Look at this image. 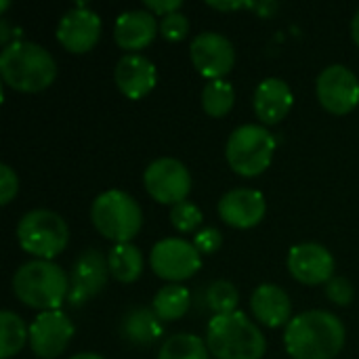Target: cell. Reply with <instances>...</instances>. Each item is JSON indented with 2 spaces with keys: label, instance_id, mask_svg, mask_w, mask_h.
I'll use <instances>...</instances> for the list:
<instances>
[{
  "label": "cell",
  "instance_id": "22",
  "mask_svg": "<svg viewBox=\"0 0 359 359\" xmlns=\"http://www.w3.org/2000/svg\"><path fill=\"white\" fill-rule=\"evenodd\" d=\"M107 265H109V276L114 280L122 284H133L143 273V255L130 242L116 244L107 255Z\"/></svg>",
  "mask_w": 359,
  "mask_h": 359
},
{
  "label": "cell",
  "instance_id": "2",
  "mask_svg": "<svg viewBox=\"0 0 359 359\" xmlns=\"http://www.w3.org/2000/svg\"><path fill=\"white\" fill-rule=\"evenodd\" d=\"M0 76L13 90L40 93L55 82L57 65L44 46L15 40L8 42L0 55Z\"/></svg>",
  "mask_w": 359,
  "mask_h": 359
},
{
  "label": "cell",
  "instance_id": "5",
  "mask_svg": "<svg viewBox=\"0 0 359 359\" xmlns=\"http://www.w3.org/2000/svg\"><path fill=\"white\" fill-rule=\"evenodd\" d=\"M93 225L101 236L116 244L130 242L143 227V210L133 196L120 189L103 191L90 206Z\"/></svg>",
  "mask_w": 359,
  "mask_h": 359
},
{
  "label": "cell",
  "instance_id": "3",
  "mask_svg": "<svg viewBox=\"0 0 359 359\" xmlns=\"http://www.w3.org/2000/svg\"><path fill=\"white\" fill-rule=\"evenodd\" d=\"M206 347L217 359H261L267 343L259 326L246 313L215 316L206 328Z\"/></svg>",
  "mask_w": 359,
  "mask_h": 359
},
{
  "label": "cell",
  "instance_id": "8",
  "mask_svg": "<svg viewBox=\"0 0 359 359\" xmlns=\"http://www.w3.org/2000/svg\"><path fill=\"white\" fill-rule=\"evenodd\" d=\"M149 263L158 278L170 284H179L198 273L202 265V255L198 252L194 242L181 238H166L151 248Z\"/></svg>",
  "mask_w": 359,
  "mask_h": 359
},
{
  "label": "cell",
  "instance_id": "10",
  "mask_svg": "<svg viewBox=\"0 0 359 359\" xmlns=\"http://www.w3.org/2000/svg\"><path fill=\"white\" fill-rule=\"evenodd\" d=\"M318 99L322 107L334 116L353 111L359 103L358 76L345 65H330L318 76Z\"/></svg>",
  "mask_w": 359,
  "mask_h": 359
},
{
  "label": "cell",
  "instance_id": "21",
  "mask_svg": "<svg viewBox=\"0 0 359 359\" xmlns=\"http://www.w3.org/2000/svg\"><path fill=\"white\" fill-rule=\"evenodd\" d=\"M162 332V320L154 313V309L147 307L128 309L120 320V337L137 347L154 345L156 341H160Z\"/></svg>",
  "mask_w": 359,
  "mask_h": 359
},
{
  "label": "cell",
  "instance_id": "6",
  "mask_svg": "<svg viewBox=\"0 0 359 359\" xmlns=\"http://www.w3.org/2000/svg\"><path fill=\"white\" fill-rule=\"evenodd\" d=\"M276 137L261 124L238 126L225 147L227 162L240 177H259L265 172L273 160Z\"/></svg>",
  "mask_w": 359,
  "mask_h": 359
},
{
  "label": "cell",
  "instance_id": "24",
  "mask_svg": "<svg viewBox=\"0 0 359 359\" xmlns=\"http://www.w3.org/2000/svg\"><path fill=\"white\" fill-rule=\"evenodd\" d=\"M29 341V328H25L23 320L4 309L0 313V359L15 358L25 343Z\"/></svg>",
  "mask_w": 359,
  "mask_h": 359
},
{
  "label": "cell",
  "instance_id": "27",
  "mask_svg": "<svg viewBox=\"0 0 359 359\" xmlns=\"http://www.w3.org/2000/svg\"><path fill=\"white\" fill-rule=\"evenodd\" d=\"M240 294L236 286L227 280H217L204 290V303L215 316H227L238 311Z\"/></svg>",
  "mask_w": 359,
  "mask_h": 359
},
{
  "label": "cell",
  "instance_id": "30",
  "mask_svg": "<svg viewBox=\"0 0 359 359\" xmlns=\"http://www.w3.org/2000/svg\"><path fill=\"white\" fill-rule=\"evenodd\" d=\"M326 294L334 305L345 307V305H349L353 301V286H351V282L347 278L337 276L326 284Z\"/></svg>",
  "mask_w": 359,
  "mask_h": 359
},
{
  "label": "cell",
  "instance_id": "28",
  "mask_svg": "<svg viewBox=\"0 0 359 359\" xmlns=\"http://www.w3.org/2000/svg\"><path fill=\"white\" fill-rule=\"evenodd\" d=\"M202 221H204L202 210L196 204L187 202V200L175 204L172 210H170V223L181 233H198Z\"/></svg>",
  "mask_w": 359,
  "mask_h": 359
},
{
  "label": "cell",
  "instance_id": "18",
  "mask_svg": "<svg viewBox=\"0 0 359 359\" xmlns=\"http://www.w3.org/2000/svg\"><path fill=\"white\" fill-rule=\"evenodd\" d=\"M292 103H294V97H292V90L290 86L280 80V78H265L257 90H255V97H252V107H255V114L257 118L267 124V126H273V124H280L292 109Z\"/></svg>",
  "mask_w": 359,
  "mask_h": 359
},
{
  "label": "cell",
  "instance_id": "9",
  "mask_svg": "<svg viewBox=\"0 0 359 359\" xmlns=\"http://www.w3.org/2000/svg\"><path fill=\"white\" fill-rule=\"evenodd\" d=\"M143 183L147 194L158 204H179L191 191V175L183 162L177 158H160L154 160L143 175Z\"/></svg>",
  "mask_w": 359,
  "mask_h": 359
},
{
  "label": "cell",
  "instance_id": "25",
  "mask_svg": "<svg viewBox=\"0 0 359 359\" xmlns=\"http://www.w3.org/2000/svg\"><path fill=\"white\" fill-rule=\"evenodd\" d=\"M158 359H210L206 341L196 334H172L162 343Z\"/></svg>",
  "mask_w": 359,
  "mask_h": 359
},
{
  "label": "cell",
  "instance_id": "15",
  "mask_svg": "<svg viewBox=\"0 0 359 359\" xmlns=\"http://www.w3.org/2000/svg\"><path fill=\"white\" fill-rule=\"evenodd\" d=\"M101 36V17L86 6H76L67 11L57 25L59 44L76 55L95 48Z\"/></svg>",
  "mask_w": 359,
  "mask_h": 359
},
{
  "label": "cell",
  "instance_id": "29",
  "mask_svg": "<svg viewBox=\"0 0 359 359\" xmlns=\"http://www.w3.org/2000/svg\"><path fill=\"white\" fill-rule=\"evenodd\" d=\"M187 32H189V21H187V17L181 15V13L166 15V17H162V21H160V34H162V38L168 40V42H179V40H183V38L187 36Z\"/></svg>",
  "mask_w": 359,
  "mask_h": 359
},
{
  "label": "cell",
  "instance_id": "1",
  "mask_svg": "<svg viewBox=\"0 0 359 359\" xmlns=\"http://www.w3.org/2000/svg\"><path fill=\"white\" fill-rule=\"evenodd\" d=\"M345 326L330 311L313 309L290 320L284 345L292 359H334L345 347Z\"/></svg>",
  "mask_w": 359,
  "mask_h": 359
},
{
  "label": "cell",
  "instance_id": "4",
  "mask_svg": "<svg viewBox=\"0 0 359 359\" xmlns=\"http://www.w3.org/2000/svg\"><path fill=\"white\" fill-rule=\"evenodd\" d=\"M15 297L38 311H57L69 294L65 271L53 261H29L13 276Z\"/></svg>",
  "mask_w": 359,
  "mask_h": 359
},
{
  "label": "cell",
  "instance_id": "36",
  "mask_svg": "<svg viewBox=\"0 0 359 359\" xmlns=\"http://www.w3.org/2000/svg\"><path fill=\"white\" fill-rule=\"evenodd\" d=\"M351 36H353V42L359 46V11L355 13L353 21H351Z\"/></svg>",
  "mask_w": 359,
  "mask_h": 359
},
{
  "label": "cell",
  "instance_id": "17",
  "mask_svg": "<svg viewBox=\"0 0 359 359\" xmlns=\"http://www.w3.org/2000/svg\"><path fill=\"white\" fill-rule=\"evenodd\" d=\"M114 80L124 97L137 101V99H143L147 93H151V88L156 86L158 74H156V65L147 57L139 53H128L116 63Z\"/></svg>",
  "mask_w": 359,
  "mask_h": 359
},
{
  "label": "cell",
  "instance_id": "11",
  "mask_svg": "<svg viewBox=\"0 0 359 359\" xmlns=\"http://www.w3.org/2000/svg\"><path fill=\"white\" fill-rule=\"evenodd\" d=\"M194 67L208 80H223L236 63V50L229 38L217 32H202L189 44Z\"/></svg>",
  "mask_w": 359,
  "mask_h": 359
},
{
  "label": "cell",
  "instance_id": "32",
  "mask_svg": "<svg viewBox=\"0 0 359 359\" xmlns=\"http://www.w3.org/2000/svg\"><path fill=\"white\" fill-rule=\"evenodd\" d=\"M221 231L215 227H204L194 236V246L198 248L200 255H212L221 248Z\"/></svg>",
  "mask_w": 359,
  "mask_h": 359
},
{
  "label": "cell",
  "instance_id": "12",
  "mask_svg": "<svg viewBox=\"0 0 359 359\" xmlns=\"http://www.w3.org/2000/svg\"><path fill=\"white\" fill-rule=\"evenodd\" d=\"M107 278H109L107 259L99 250H95V248L84 250L76 259V263L72 267V273H69L67 303L72 307H80L86 301L95 299L105 288Z\"/></svg>",
  "mask_w": 359,
  "mask_h": 359
},
{
  "label": "cell",
  "instance_id": "7",
  "mask_svg": "<svg viewBox=\"0 0 359 359\" xmlns=\"http://www.w3.org/2000/svg\"><path fill=\"white\" fill-rule=\"evenodd\" d=\"M17 240L27 255H34L42 261H53L65 250L69 242V229L57 212L36 208L21 217L17 225Z\"/></svg>",
  "mask_w": 359,
  "mask_h": 359
},
{
  "label": "cell",
  "instance_id": "23",
  "mask_svg": "<svg viewBox=\"0 0 359 359\" xmlns=\"http://www.w3.org/2000/svg\"><path fill=\"white\" fill-rule=\"evenodd\" d=\"M189 303H191V299H189V290L185 286L166 284L156 292V297L151 301V309L162 322H177L187 313Z\"/></svg>",
  "mask_w": 359,
  "mask_h": 359
},
{
  "label": "cell",
  "instance_id": "26",
  "mask_svg": "<svg viewBox=\"0 0 359 359\" xmlns=\"http://www.w3.org/2000/svg\"><path fill=\"white\" fill-rule=\"evenodd\" d=\"M236 90L227 80H208L202 88V107L210 118H223L231 111Z\"/></svg>",
  "mask_w": 359,
  "mask_h": 359
},
{
  "label": "cell",
  "instance_id": "33",
  "mask_svg": "<svg viewBox=\"0 0 359 359\" xmlns=\"http://www.w3.org/2000/svg\"><path fill=\"white\" fill-rule=\"evenodd\" d=\"M145 6L149 13L154 15H172V13H179L181 8V0H145Z\"/></svg>",
  "mask_w": 359,
  "mask_h": 359
},
{
  "label": "cell",
  "instance_id": "31",
  "mask_svg": "<svg viewBox=\"0 0 359 359\" xmlns=\"http://www.w3.org/2000/svg\"><path fill=\"white\" fill-rule=\"evenodd\" d=\"M17 191H19L17 172L8 164H2L0 166V204L2 206L11 204V200L17 196Z\"/></svg>",
  "mask_w": 359,
  "mask_h": 359
},
{
  "label": "cell",
  "instance_id": "13",
  "mask_svg": "<svg viewBox=\"0 0 359 359\" xmlns=\"http://www.w3.org/2000/svg\"><path fill=\"white\" fill-rule=\"evenodd\" d=\"M74 337V324L63 311H44L29 326V347L40 359L59 358Z\"/></svg>",
  "mask_w": 359,
  "mask_h": 359
},
{
  "label": "cell",
  "instance_id": "14",
  "mask_svg": "<svg viewBox=\"0 0 359 359\" xmlns=\"http://www.w3.org/2000/svg\"><path fill=\"white\" fill-rule=\"evenodd\" d=\"M288 271L305 286L328 284L334 278V259L330 250L316 242H303L288 252Z\"/></svg>",
  "mask_w": 359,
  "mask_h": 359
},
{
  "label": "cell",
  "instance_id": "20",
  "mask_svg": "<svg viewBox=\"0 0 359 359\" xmlns=\"http://www.w3.org/2000/svg\"><path fill=\"white\" fill-rule=\"evenodd\" d=\"M250 309L252 316L269 328H280L290 324V313H292V303L286 294L276 284H261L250 297Z\"/></svg>",
  "mask_w": 359,
  "mask_h": 359
},
{
  "label": "cell",
  "instance_id": "16",
  "mask_svg": "<svg viewBox=\"0 0 359 359\" xmlns=\"http://www.w3.org/2000/svg\"><path fill=\"white\" fill-rule=\"evenodd\" d=\"M267 204L257 189H231L219 200V217L236 229L257 227L265 217Z\"/></svg>",
  "mask_w": 359,
  "mask_h": 359
},
{
  "label": "cell",
  "instance_id": "37",
  "mask_svg": "<svg viewBox=\"0 0 359 359\" xmlns=\"http://www.w3.org/2000/svg\"><path fill=\"white\" fill-rule=\"evenodd\" d=\"M69 359H105V358H101V355H97V353H76L74 358H69Z\"/></svg>",
  "mask_w": 359,
  "mask_h": 359
},
{
  "label": "cell",
  "instance_id": "19",
  "mask_svg": "<svg viewBox=\"0 0 359 359\" xmlns=\"http://www.w3.org/2000/svg\"><path fill=\"white\" fill-rule=\"evenodd\" d=\"M158 29L160 25L154 13L145 8H137V11H126L118 17L114 38L116 44L124 50H143L154 42Z\"/></svg>",
  "mask_w": 359,
  "mask_h": 359
},
{
  "label": "cell",
  "instance_id": "34",
  "mask_svg": "<svg viewBox=\"0 0 359 359\" xmlns=\"http://www.w3.org/2000/svg\"><path fill=\"white\" fill-rule=\"evenodd\" d=\"M208 6L217 11H236V8H246V6L257 8V2H208Z\"/></svg>",
  "mask_w": 359,
  "mask_h": 359
},
{
  "label": "cell",
  "instance_id": "35",
  "mask_svg": "<svg viewBox=\"0 0 359 359\" xmlns=\"http://www.w3.org/2000/svg\"><path fill=\"white\" fill-rule=\"evenodd\" d=\"M257 11L261 17H271L278 11V2H257Z\"/></svg>",
  "mask_w": 359,
  "mask_h": 359
}]
</instances>
